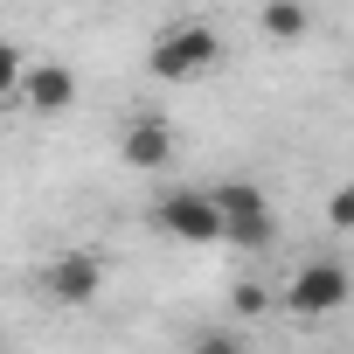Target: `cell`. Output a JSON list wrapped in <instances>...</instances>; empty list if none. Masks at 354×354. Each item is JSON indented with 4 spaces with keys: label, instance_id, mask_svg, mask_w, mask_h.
I'll use <instances>...</instances> for the list:
<instances>
[{
    "label": "cell",
    "instance_id": "cell-12",
    "mask_svg": "<svg viewBox=\"0 0 354 354\" xmlns=\"http://www.w3.org/2000/svg\"><path fill=\"white\" fill-rule=\"evenodd\" d=\"M21 63H28V56H21L15 42H0V97H15V84H21Z\"/></svg>",
    "mask_w": 354,
    "mask_h": 354
},
{
    "label": "cell",
    "instance_id": "cell-6",
    "mask_svg": "<svg viewBox=\"0 0 354 354\" xmlns=\"http://www.w3.org/2000/svg\"><path fill=\"white\" fill-rule=\"evenodd\" d=\"M15 97H21V111H35V118H63V111H77L84 84H77V70H70V63H56V56H28V63H21Z\"/></svg>",
    "mask_w": 354,
    "mask_h": 354
},
{
    "label": "cell",
    "instance_id": "cell-9",
    "mask_svg": "<svg viewBox=\"0 0 354 354\" xmlns=\"http://www.w3.org/2000/svg\"><path fill=\"white\" fill-rule=\"evenodd\" d=\"M271 306H278V292H271L264 278H236V285H230V313H236V319H264Z\"/></svg>",
    "mask_w": 354,
    "mask_h": 354
},
{
    "label": "cell",
    "instance_id": "cell-5",
    "mask_svg": "<svg viewBox=\"0 0 354 354\" xmlns=\"http://www.w3.org/2000/svg\"><path fill=\"white\" fill-rule=\"evenodd\" d=\"M35 292L49 306H91L104 292V257L97 250H56L35 264Z\"/></svg>",
    "mask_w": 354,
    "mask_h": 354
},
{
    "label": "cell",
    "instance_id": "cell-1",
    "mask_svg": "<svg viewBox=\"0 0 354 354\" xmlns=\"http://www.w3.org/2000/svg\"><path fill=\"white\" fill-rule=\"evenodd\" d=\"M223 56H230V49H223V28H216V21H167V28L153 35V49H146V77H153V84H195V77H209Z\"/></svg>",
    "mask_w": 354,
    "mask_h": 354
},
{
    "label": "cell",
    "instance_id": "cell-4",
    "mask_svg": "<svg viewBox=\"0 0 354 354\" xmlns=\"http://www.w3.org/2000/svg\"><path fill=\"white\" fill-rule=\"evenodd\" d=\"M153 230L167 236V243H223V216H216V202H209V188H160V202H153Z\"/></svg>",
    "mask_w": 354,
    "mask_h": 354
},
{
    "label": "cell",
    "instance_id": "cell-11",
    "mask_svg": "<svg viewBox=\"0 0 354 354\" xmlns=\"http://www.w3.org/2000/svg\"><path fill=\"white\" fill-rule=\"evenodd\" d=\"M326 230H333V236L354 230V188H333V195H326Z\"/></svg>",
    "mask_w": 354,
    "mask_h": 354
},
{
    "label": "cell",
    "instance_id": "cell-10",
    "mask_svg": "<svg viewBox=\"0 0 354 354\" xmlns=\"http://www.w3.org/2000/svg\"><path fill=\"white\" fill-rule=\"evenodd\" d=\"M188 354H250V340H243L236 326H202V333L188 340Z\"/></svg>",
    "mask_w": 354,
    "mask_h": 354
},
{
    "label": "cell",
    "instance_id": "cell-3",
    "mask_svg": "<svg viewBox=\"0 0 354 354\" xmlns=\"http://www.w3.org/2000/svg\"><path fill=\"white\" fill-rule=\"evenodd\" d=\"M347 292H354L347 264H340V257H313V264H299V271L285 278L278 306H285L292 319H326V313H340V306H347Z\"/></svg>",
    "mask_w": 354,
    "mask_h": 354
},
{
    "label": "cell",
    "instance_id": "cell-7",
    "mask_svg": "<svg viewBox=\"0 0 354 354\" xmlns=\"http://www.w3.org/2000/svg\"><path fill=\"white\" fill-rule=\"evenodd\" d=\"M118 153H125V167H139V174H160V167H174L181 139H174V125H167L160 111H132V118L118 125Z\"/></svg>",
    "mask_w": 354,
    "mask_h": 354
},
{
    "label": "cell",
    "instance_id": "cell-2",
    "mask_svg": "<svg viewBox=\"0 0 354 354\" xmlns=\"http://www.w3.org/2000/svg\"><path fill=\"white\" fill-rule=\"evenodd\" d=\"M209 202H216V216H223V243H230V250L264 257V250L278 243V209H271V195H264L257 181H216Z\"/></svg>",
    "mask_w": 354,
    "mask_h": 354
},
{
    "label": "cell",
    "instance_id": "cell-8",
    "mask_svg": "<svg viewBox=\"0 0 354 354\" xmlns=\"http://www.w3.org/2000/svg\"><path fill=\"white\" fill-rule=\"evenodd\" d=\"M313 8H299V0H264L257 8V35H271V42H306L313 35Z\"/></svg>",
    "mask_w": 354,
    "mask_h": 354
}]
</instances>
